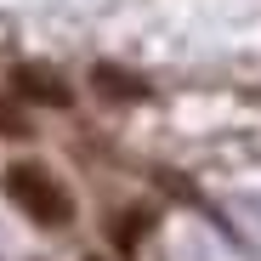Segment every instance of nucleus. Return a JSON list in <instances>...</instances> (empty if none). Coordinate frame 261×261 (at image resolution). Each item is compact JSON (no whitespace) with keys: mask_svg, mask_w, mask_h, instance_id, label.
I'll return each instance as SVG.
<instances>
[{"mask_svg":"<svg viewBox=\"0 0 261 261\" xmlns=\"http://www.w3.org/2000/svg\"><path fill=\"white\" fill-rule=\"evenodd\" d=\"M91 91L102 102H142L148 97V80H137V74L119 68V63H97L91 68Z\"/></svg>","mask_w":261,"mask_h":261,"instance_id":"7ed1b4c3","label":"nucleus"},{"mask_svg":"<svg viewBox=\"0 0 261 261\" xmlns=\"http://www.w3.org/2000/svg\"><path fill=\"white\" fill-rule=\"evenodd\" d=\"M0 137H29V119H23L6 97H0Z\"/></svg>","mask_w":261,"mask_h":261,"instance_id":"20e7f679","label":"nucleus"},{"mask_svg":"<svg viewBox=\"0 0 261 261\" xmlns=\"http://www.w3.org/2000/svg\"><path fill=\"white\" fill-rule=\"evenodd\" d=\"M85 261H102V255H85Z\"/></svg>","mask_w":261,"mask_h":261,"instance_id":"39448f33","label":"nucleus"},{"mask_svg":"<svg viewBox=\"0 0 261 261\" xmlns=\"http://www.w3.org/2000/svg\"><path fill=\"white\" fill-rule=\"evenodd\" d=\"M12 91H17L23 102H40V108H68V102H74L68 80H63V74H51V68H40V63L12 68Z\"/></svg>","mask_w":261,"mask_h":261,"instance_id":"f03ea898","label":"nucleus"},{"mask_svg":"<svg viewBox=\"0 0 261 261\" xmlns=\"http://www.w3.org/2000/svg\"><path fill=\"white\" fill-rule=\"evenodd\" d=\"M6 193H12V204L29 216V222H40V227H68V222H74L68 188L51 176L46 165H34V159H17V165L6 170Z\"/></svg>","mask_w":261,"mask_h":261,"instance_id":"f257e3e1","label":"nucleus"}]
</instances>
